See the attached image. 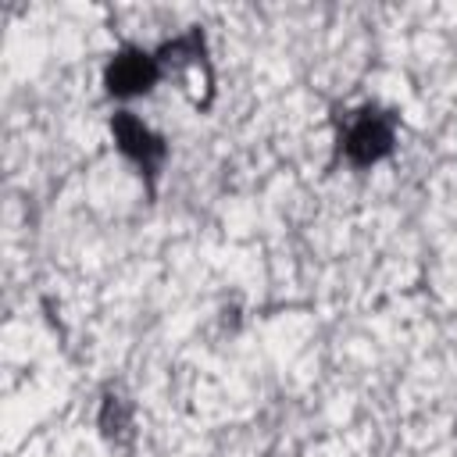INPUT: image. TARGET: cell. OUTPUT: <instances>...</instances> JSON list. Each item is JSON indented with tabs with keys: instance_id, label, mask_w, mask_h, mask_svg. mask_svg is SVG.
Returning <instances> with one entry per match:
<instances>
[{
	"instance_id": "obj_3",
	"label": "cell",
	"mask_w": 457,
	"mask_h": 457,
	"mask_svg": "<svg viewBox=\"0 0 457 457\" xmlns=\"http://www.w3.org/2000/svg\"><path fill=\"white\" fill-rule=\"evenodd\" d=\"M111 136H114L118 150H121L129 161H136L143 171H157V164H161L164 154H168L164 139H161L150 125H143L136 114H129V111H118V114L111 118Z\"/></svg>"
},
{
	"instance_id": "obj_4",
	"label": "cell",
	"mask_w": 457,
	"mask_h": 457,
	"mask_svg": "<svg viewBox=\"0 0 457 457\" xmlns=\"http://www.w3.org/2000/svg\"><path fill=\"white\" fill-rule=\"evenodd\" d=\"M100 428L111 439H118L121 432H129V407H125L121 396H107L104 400V407H100Z\"/></svg>"
},
{
	"instance_id": "obj_2",
	"label": "cell",
	"mask_w": 457,
	"mask_h": 457,
	"mask_svg": "<svg viewBox=\"0 0 457 457\" xmlns=\"http://www.w3.org/2000/svg\"><path fill=\"white\" fill-rule=\"evenodd\" d=\"M157 79H161V64H157V57L146 54V50H136V46L118 50V54L111 57L107 71H104V86H107V93H111V96H121V100L150 93V89L157 86Z\"/></svg>"
},
{
	"instance_id": "obj_1",
	"label": "cell",
	"mask_w": 457,
	"mask_h": 457,
	"mask_svg": "<svg viewBox=\"0 0 457 457\" xmlns=\"http://www.w3.org/2000/svg\"><path fill=\"white\" fill-rule=\"evenodd\" d=\"M393 139H396V121H393V114H386V111H378V107H361V111L350 114L346 132H343L339 143H343V154H346L353 164L368 168V164L382 161V157L393 150Z\"/></svg>"
}]
</instances>
